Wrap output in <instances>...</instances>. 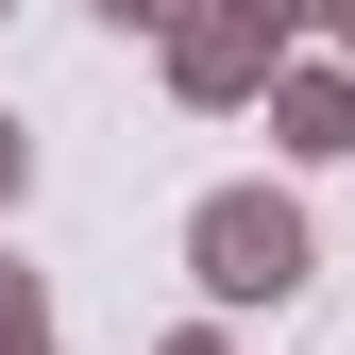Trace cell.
Returning <instances> with one entry per match:
<instances>
[{"mask_svg":"<svg viewBox=\"0 0 355 355\" xmlns=\"http://www.w3.org/2000/svg\"><path fill=\"white\" fill-rule=\"evenodd\" d=\"M203 254H220V288H288V271H304V220H288V203H220Z\"/></svg>","mask_w":355,"mask_h":355,"instance_id":"6da1fadb","label":"cell"},{"mask_svg":"<svg viewBox=\"0 0 355 355\" xmlns=\"http://www.w3.org/2000/svg\"><path fill=\"white\" fill-rule=\"evenodd\" d=\"M0 355H34V322H17V288H0Z\"/></svg>","mask_w":355,"mask_h":355,"instance_id":"7a4b0ae2","label":"cell"},{"mask_svg":"<svg viewBox=\"0 0 355 355\" xmlns=\"http://www.w3.org/2000/svg\"><path fill=\"white\" fill-rule=\"evenodd\" d=\"M0 187H17V136H0Z\"/></svg>","mask_w":355,"mask_h":355,"instance_id":"3957f363","label":"cell"},{"mask_svg":"<svg viewBox=\"0 0 355 355\" xmlns=\"http://www.w3.org/2000/svg\"><path fill=\"white\" fill-rule=\"evenodd\" d=\"M119 17H153V0H119Z\"/></svg>","mask_w":355,"mask_h":355,"instance_id":"277c9868","label":"cell"}]
</instances>
